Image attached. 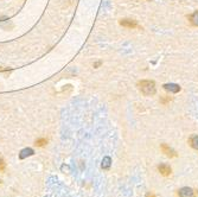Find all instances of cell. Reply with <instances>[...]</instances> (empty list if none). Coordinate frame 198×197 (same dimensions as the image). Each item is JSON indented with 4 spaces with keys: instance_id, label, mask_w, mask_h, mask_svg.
<instances>
[{
    "instance_id": "6da1fadb",
    "label": "cell",
    "mask_w": 198,
    "mask_h": 197,
    "mask_svg": "<svg viewBox=\"0 0 198 197\" xmlns=\"http://www.w3.org/2000/svg\"><path fill=\"white\" fill-rule=\"evenodd\" d=\"M138 87L140 88V90L142 92V94L146 95V96H152L157 92L155 83H154V81H151V80H142V81H140L139 83H138Z\"/></svg>"
},
{
    "instance_id": "7a4b0ae2",
    "label": "cell",
    "mask_w": 198,
    "mask_h": 197,
    "mask_svg": "<svg viewBox=\"0 0 198 197\" xmlns=\"http://www.w3.org/2000/svg\"><path fill=\"white\" fill-rule=\"evenodd\" d=\"M198 192L189 186H184V188L179 189L177 191V197H196Z\"/></svg>"
},
{
    "instance_id": "3957f363",
    "label": "cell",
    "mask_w": 198,
    "mask_h": 197,
    "mask_svg": "<svg viewBox=\"0 0 198 197\" xmlns=\"http://www.w3.org/2000/svg\"><path fill=\"white\" fill-rule=\"evenodd\" d=\"M160 149H161L163 153H164L166 157H169V158H174V157H177V152L172 149V147H170L169 145L161 144V145H160Z\"/></svg>"
},
{
    "instance_id": "277c9868",
    "label": "cell",
    "mask_w": 198,
    "mask_h": 197,
    "mask_svg": "<svg viewBox=\"0 0 198 197\" xmlns=\"http://www.w3.org/2000/svg\"><path fill=\"white\" fill-rule=\"evenodd\" d=\"M158 171L164 177H169L172 172V169H171V166L167 164H160V165H158Z\"/></svg>"
},
{
    "instance_id": "5b68a950",
    "label": "cell",
    "mask_w": 198,
    "mask_h": 197,
    "mask_svg": "<svg viewBox=\"0 0 198 197\" xmlns=\"http://www.w3.org/2000/svg\"><path fill=\"white\" fill-rule=\"evenodd\" d=\"M164 89L167 92H171V93H178L180 92V86L179 84H176V83H165L164 86Z\"/></svg>"
},
{
    "instance_id": "8992f818",
    "label": "cell",
    "mask_w": 198,
    "mask_h": 197,
    "mask_svg": "<svg viewBox=\"0 0 198 197\" xmlns=\"http://www.w3.org/2000/svg\"><path fill=\"white\" fill-rule=\"evenodd\" d=\"M120 25L125 26V27H128V29H134V27H138V23L133 19H121L120 22Z\"/></svg>"
},
{
    "instance_id": "52a82bcc",
    "label": "cell",
    "mask_w": 198,
    "mask_h": 197,
    "mask_svg": "<svg viewBox=\"0 0 198 197\" xmlns=\"http://www.w3.org/2000/svg\"><path fill=\"white\" fill-rule=\"evenodd\" d=\"M187 143H189V145L192 147V149L197 150L198 151V135L197 134H193L189 138V140H187Z\"/></svg>"
},
{
    "instance_id": "ba28073f",
    "label": "cell",
    "mask_w": 198,
    "mask_h": 197,
    "mask_svg": "<svg viewBox=\"0 0 198 197\" xmlns=\"http://www.w3.org/2000/svg\"><path fill=\"white\" fill-rule=\"evenodd\" d=\"M35 153V151L32 149H30V147H27V149H24L20 151V153H19V158L20 159H25L26 157H30V156H32Z\"/></svg>"
},
{
    "instance_id": "9c48e42d",
    "label": "cell",
    "mask_w": 198,
    "mask_h": 197,
    "mask_svg": "<svg viewBox=\"0 0 198 197\" xmlns=\"http://www.w3.org/2000/svg\"><path fill=\"white\" fill-rule=\"evenodd\" d=\"M189 20L193 26H198V11H195L192 14L189 16Z\"/></svg>"
},
{
    "instance_id": "30bf717a",
    "label": "cell",
    "mask_w": 198,
    "mask_h": 197,
    "mask_svg": "<svg viewBox=\"0 0 198 197\" xmlns=\"http://www.w3.org/2000/svg\"><path fill=\"white\" fill-rule=\"evenodd\" d=\"M111 163H112V159H111V157H104L103 160H102V169L107 170V169H109L111 167Z\"/></svg>"
},
{
    "instance_id": "8fae6325",
    "label": "cell",
    "mask_w": 198,
    "mask_h": 197,
    "mask_svg": "<svg viewBox=\"0 0 198 197\" xmlns=\"http://www.w3.org/2000/svg\"><path fill=\"white\" fill-rule=\"evenodd\" d=\"M46 143H47V140L45 139V138H41V139H37V140H36V145L39 146V147H42V146L46 145Z\"/></svg>"
},
{
    "instance_id": "7c38bea8",
    "label": "cell",
    "mask_w": 198,
    "mask_h": 197,
    "mask_svg": "<svg viewBox=\"0 0 198 197\" xmlns=\"http://www.w3.org/2000/svg\"><path fill=\"white\" fill-rule=\"evenodd\" d=\"M5 162H4V159L1 158V157H0V172H3L4 170H5Z\"/></svg>"
},
{
    "instance_id": "4fadbf2b",
    "label": "cell",
    "mask_w": 198,
    "mask_h": 197,
    "mask_svg": "<svg viewBox=\"0 0 198 197\" xmlns=\"http://www.w3.org/2000/svg\"><path fill=\"white\" fill-rule=\"evenodd\" d=\"M145 197H157V196H155L154 194H152V192H148V194L145 196Z\"/></svg>"
},
{
    "instance_id": "5bb4252c",
    "label": "cell",
    "mask_w": 198,
    "mask_h": 197,
    "mask_svg": "<svg viewBox=\"0 0 198 197\" xmlns=\"http://www.w3.org/2000/svg\"><path fill=\"white\" fill-rule=\"evenodd\" d=\"M101 63H102L101 61H100V62H96V63L94 64V68H97V67H100V65H101Z\"/></svg>"
}]
</instances>
